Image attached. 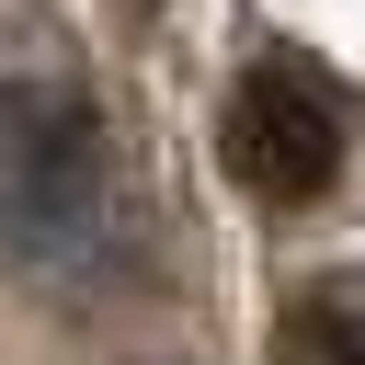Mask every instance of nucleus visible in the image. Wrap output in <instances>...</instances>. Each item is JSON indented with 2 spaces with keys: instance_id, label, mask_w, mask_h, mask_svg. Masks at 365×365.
Returning <instances> with one entry per match:
<instances>
[{
  "instance_id": "nucleus-1",
  "label": "nucleus",
  "mask_w": 365,
  "mask_h": 365,
  "mask_svg": "<svg viewBox=\"0 0 365 365\" xmlns=\"http://www.w3.org/2000/svg\"><path fill=\"white\" fill-rule=\"evenodd\" d=\"M217 148H228V182L251 205H308L342 171V114H331V91L308 68L262 57V68H240V91L217 114Z\"/></svg>"
},
{
  "instance_id": "nucleus-2",
  "label": "nucleus",
  "mask_w": 365,
  "mask_h": 365,
  "mask_svg": "<svg viewBox=\"0 0 365 365\" xmlns=\"http://www.w3.org/2000/svg\"><path fill=\"white\" fill-rule=\"evenodd\" d=\"M91 217H103V137H91V114L57 103V91L0 103V228L23 251H68Z\"/></svg>"
},
{
  "instance_id": "nucleus-3",
  "label": "nucleus",
  "mask_w": 365,
  "mask_h": 365,
  "mask_svg": "<svg viewBox=\"0 0 365 365\" xmlns=\"http://www.w3.org/2000/svg\"><path fill=\"white\" fill-rule=\"evenodd\" d=\"M274 342H285V365H365V297L354 285H308Z\"/></svg>"
}]
</instances>
